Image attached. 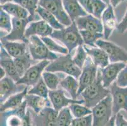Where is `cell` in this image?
<instances>
[{
    "label": "cell",
    "instance_id": "1",
    "mask_svg": "<svg viewBox=\"0 0 127 126\" xmlns=\"http://www.w3.org/2000/svg\"><path fill=\"white\" fill-rule=\"evenodd\" d=\"M50 37L62 42L71 53L74 49L84 44L79 29L75 22L68 26H65L61 30H54Z\"/></svg>",
    "mask_w": 127,
    "mask_h": 126
},
{
    "label": "cell",
    "instance_id": "2",
    "mask_svg": "<svg viewBox=\"0 0 127 126\" xmlns=\"http://www.w3.org/2000/svg\"><path fill=\"white\" fill-rule=\"evenodd\" d=\"M109 94L110 90L104 87L102 85L101 73L98 69L97 76L95 81L85 88L80 96H81L84 100V105L92 108Z\"/></svg>",
    "mask_w": 127,
    "mask_h": 126
},
{
    "label": "cell",
    "instance_id": "3",
    "mask_svg": "<svg viewBox=\"0 0 127 126\" xmlns=\"http://www.w3.org/2000/svg\"><path fill=\"white\" fill-rule=\"evenodd\" d=\"M46 71L56 73L62 72L78 79L82 73V69L77 66L73 61L70 54L58 57L46 67Z\"/></svg>",
    "mask_w": 127,
    "mask_h": 126
},
{
    "label": "cell",
    "instance_id": "4",
    "mask_svg": "<svg viewBox=\"0 0 127 126\" xmlns=\"http://www.w3.org/2000/svg\"><path fill=\"white\" fill-rule=\"evenodd\" d=\"M92 126H106L113 117V101L111 93L92 108Z\"/></svg>",
    "mask_w": 127,
    "mask_h": 126
},
{
    "label": "cell",
    "instance_id": "5",
    "mask_svg": "<svg viewBox=\"0 0 127 126\" xmlns=\"http://www.w3.org/2000/svg\"><path fill=\"white\" fill-rule=\"evenodd\" d=\"M28 47L31 57L36 61H53L58 57L55 53L49 50L41 38L37 35H32L29 38Z\"/></svg>",
    "mask_w": 127,
    "mask_h": 126
},
{
    "label": "cell",
    "instance_id": "6",
    "mask_svg": "<svg viewBox=\"0 0 127 126\" xmlns=\"http://www.w3.org/2000/svg\"><path fill=\"white\" fill-rule=\"evenodd\" d=\"M37 15H30L27 18H21L12 17V28L10 33L5 35L3 37H1L5 40L10 41H20L24 42L25 43H29V39L25 37V31L27 27L29 25V23L35 22Z\"/></svg>",
    "mask_w": 127,
    "mask_h": 126
},
{
    "label": "cell",
    "instance_id": "7",
    "mask_svg": "<svg viewBox=\"0 0 127 126\" xmlns=\"http://www.w3.org/2000/svg\"><path fill=\"white\" fill-rule=\"evenodd\" d=\"M39 5L51 13L64 26L73 23L64 10L62 0H39Z\"/></svg>",
    "mask_w": 127,
    "mask_h": 126
},
{
    "label": "cell",
    "instance_id": "8",
    "mask_svg": "<svg viewBox=\"0 0 127 126\" xmlns=\"http://www.w3.org/2000/svg\"><path fill=\"white\" fill-rule=\"evenodd\" d=\"M95 46L102 49L107 54L110 63L127 62V51L116 44L106 40L99 39L96 42Z\"/></svg>",
    "mask_w": 127,
    "mask_h": 126
},
{
    "label": "cell",
    "instance_id": "9",
    "mask_svg": "<svg viewBox=\"0 0 127 126\" xmlns=\"http://www.w3.org/2000/svg\"><path fill=\"white\" fill-rule=\"evenodd\" d=\"M50 61L44 60L34 64L26 71L24 76L17 82L18 85L33 86L42 78L43 71L50 63Z\"/></svg>",
    "mask_w": 127,
    "mask_h": 126
},
{
    "label": "cell",
    "instance_id": "10",
    "mask_svg": "<svg viewBox=\"0 0 127 126\" xmlns=\"http://www.w3.org/2000/svg\"><path fill=\"white\" fill-rule=\"evenodd\" d=\"M27 105L25 100L15 109L1 112V126H21L27 113Z\"/></svg>",
    "mask_w": 127,
    "mask_h": 126
},
{
    "label": "cell",
    "instance_id": "11",
    "mask_svg": "<svg viewBox=\"0 0 127 126\" xmlns=\"http://www.w3.org/2000/svg\"><path fill=\"white\" fill-rule=\"evenodd\" d=\"M99 68L94 64L91 57L88 55L84 67L82 69V73L78 78L79 83V90H78V97L85 88L91 85L95 81L97 76Z\"/></svg>",
    "mask_w": 127,
    "mask_h": 126
},
{
    "label": "cell",
    "instance_id": "12",
    "mask_svg": "<svg viewBox=\"0 0 127 126\" xmlns=\"http://www.w3.org/2000/svg\"><path fill=\"white\" fill-rule=\"evenodd\" d=\"M109 90L113 101V116L122 110L127 112V86L120 87L115 81L110 86Z\"/></svg>",
    "mask_w": 127,
    "mask_h": 126
},
{
    "label": "cell",
    "instance_id": "13",
    "mask_svg": "<svg viewBox=\"0 0 127 126\" xmlns=\"http://www.w3.org/2000/svg\"><path fill=\"white\" fill-rule=\"evenodd\" d=\"M49 99L52 104L53 108L59 112L62 108L68 107L71 104L84 103L83 99L74 100L69 99L65 96V92L63 89H56L49 91Z\"/></svg>",
    "mask_w": 127,
    "mask_h": 126
},
{
    "label": "cell",
    "instance_id": "14",
    "mask_svg": "<svg viewBox=\"0 0 127 126\" xmlns=\"http://www.w3.org/2000/svg\"><path fill=\"white\" fill-rule=\"evenodd\" d=\"M126 66V62H120L109 63L104 68H99L101 73V81L104 87H110L118 78L119 74Z\"/></svg>",
    "mask_w": 127,
    "mask_h": 126
},
{
    "label": "cell",
    "instance_id": "15",
    "mask_svg": "<svg viewBox=\"0 0 127 126\" xmlns=\"http://www.w3.org/2000/svg\"><path fill=\"white\" fill-rule=\"evenodd\" d=\"M26 85H18L12 78L6 76L0 81V102L6 101L10 96L22 92Z\"/></svg>",
    "mask_w": 127,
    "mask_h": 126
},
{
    "label": "cell",
    "instance_id": "16",
    "mask_svg": "<svg viewBox=\"0 0 127 126\" xmlns=\"http://www.w3.org/2000/svg\"><path fill=\"white\" fill-rule=\"evenodd\" d=\"M79 30H89L92 32L103 33V25L101 19L95 18L92 15L77 18L75 21Z\"/></svg>",
    "mask_w": 127,
    "mask_h": 126
},
{
    "label": "cell",
    "instance_id": "17",
    "mask_svg": "<svg viewBox=\"0 0 127 126\" xmlns=\"http://www.w3.org/2000/svg\"><path fill=\"white\" fill-rule=\"evenodd\" d=\"M113 8L110 4L104 11L101 17V22L103 25L104 38L108 40L113 31L117 28L118 23L115 17Z\"/></svg>",
    "mask_w": 127,
    "mask_h": 126
},
{
    "label": "cell",
    "instance_id": "18",
    "mask_svg": "<svg viewBox=\"0 0 127 126\" xmlns=\"http://www.w3.org/2000/svg\"><path fill=\"white\" fill-rule=\"evenodd\" d=\"M58 112L51 107H46L39 114L34 115V126H56Z\"/></svg>",
    "mask_w": 127,
    "mask_h": 126
},
{
    "label": "cell",
    "instance_id": "19",
    "mask_svg": "<svg viewBox=\"0 0 127 126\" xmlns=\"http://www.w3.org/2000/svg\"><path fill=\"white\" fill-rule=\"evenodd\" d=\"M53 32V28L44 21L38 20L30 23L25 31V37L27 39L32 35H37L41 37L50 36Z\"/></svg>",
    "mask_w": 127,
    "mask_h": 126
},
{
    "label": "cell",
    "instance_id": "20",
    "mask_svg": "<svg viewBox=\"0 0 127 126\" xmlns=\"http://www.w3.org/2000/svg\"><path fill=\"white\" fill-rule=\"evenodd\" d=\"M1 46L13 59L22 57L29 52L28 44L24 42L10 41L1 38Z\"/></svg>",
    "mask_w": 127,
    "mask_h": 126
},
{
    "label": "cell",
    "instance_id": "21",
    "mask_svg": "<svg viewBox=\"0 0 127 126\" xmlns=\"http://www.w3.org/2000/svg\"><path fill=\"white\" fill-rule=\"evenodd\" d=\"M1 60H0V65L5 70L6 73V76L12 78L15 82H17L20 77L17 72V68L15 64L13 58L9 55L5 49L1 46Z\"/></svg>",
    "mask_w": 127,
    "mask_h": 126
},
{
    "label": "cell",
    "instance_id": "22",
    "mask_svg": "<svg viewBox=\"0 0 127 126\" xmlns=\"http://www.w3.org/2000/svg\"><path fill=\"white\" fill-rule=\"evenodd\" d=\"M80 5L85 11L95 18L101 19L104 11L108 7V4L102 0H78Z\"/></svg>",
    "mask_w": 127,
    "mask_h": 126
},
{
    "label": "cell",
    "instance_id": "23",
    "mask_svg": "<svg viewBox=\"0 0 127 126\" xmlns=\"http://www.w3.org/2000/svg\"><path fill=\"white\" fill-rule=\"evenodd\" d=\"M85 50L87 55L92 59L94 64L99 68H104L109 64V59L108 55L102 50L98 47H89L84 44Z\"/></svg>",
    "mask_w": 127,
    "mask_h": 126
},
{
    "label": "cell",
    "instance_id": "24",
    "mask_svg": "<svg viewBox=\"0 0 127 126\" xmlns=\"http://www.w3.org/2000/svg\"><path fill=\"white\" fill-rule=\"evenodd\" d=\"M27 107L35 114H39L46 107H51L52 104L49 99L35 95H27L25 99Z\"/></svg>",
    "mask_w": 127,
    "mask_h": 126
},
{
    "label": "cell",
    "instance_id": "25",
    "mask_svg": "<svg viewBox=\"0 0 127 126\" xmlns=\"http://www.w3.org/2000/svg\"><path fill=\"white\" fill-rule=\"evenodd\" d=\"M66 12L72 22H75L77 18L84 17L88 13L84 10L78 0H62Z\"/></svg>",
    "mask_w": 127,
    "mask_h": 126
},
{
    "label": "cell",
    "instance_id": "26",
    "mask_svg": "<svg viewBox=\"0 0 127 126\" xmlns=\"http://www.w3.org/2000/svg\"><path fill=\"white\" fill-rule=\"evenodd\" d=\"M29 86H27L22 92L10 96L4 102L1 104V112L8 110L15 109L22 105L28 93Z\"/></svg>",
    "mask_w": 127,
    "mask_h": 126
},
{
    "label": "cell",
    "instance_id": "27",
    "mask_svg": "<svg viewBox=\"0 0 127 126\" xmlns=\"http://www.w3.org/2000/svg\"><path fill=\"white\" fill-rule=\"evenodd\" d=\"M60 86L70 95L71 99L77 100V99L78 97L79 83L77 78L70 75H67L60 81Z\"/></svg>",
    "mask_w": 127,
    "mask_h": 126
},
{
    "label": "cell",
    "instance_id": "28",
    "mask_svg": "<svg viewBox=\"0 0 127 126\" xmlns=\"http://www.w3.org/2000/svg\"><path fill=\"white\" fill-rule=\"evenodd\" d=\"M0 8L15 18L25 19L30 16V13L22 6L15 3H8L0 6Z\"/></svg>",
    "mask_w": 127,
    "mask_h": 126
},
{
    "label": "cell",
    "instance_id": "29",
    "mask_svg": "<svg viewBox=\"0 0 127 126\" xmlns=\"http://www.w3.org/2000/svg\"><path fill=\"white\" fill-rule=\"evenodd\" d=\"M17 72L20 78H22L26 73V71L32 66L35 64L36 61L34 60L31 57L30 52L27 53L25 55L20 57L13 59Z\"/></svg>",
    "mask_w": 127,
    "mask_h": 126
},
{
    "label": "cell",
    "instance_id": "30",
    "mask_svg": "<svg viewBox=\"0 0 127 126\" xmlns=\"http://www.w3.org/2000/svg\"><path fill=\"white\" fill-rule=\"evenodd\" d=\"M36 13L44 21L49 24L53 29L61 30L65 27L58 20L57 18L53 15L51 13L46 10V9L43 8L41 6L39 5L36 10Z\"/></svg>",
    "mask_w": 127,
    "mask_h": 126
},
{
    "label": "cell",
    "instance_id": "31",
    "mask_svg": "<svg viewBox=\"0 0 127 126\" xmlns=\"http://www.w3.org/2000/svg\"><path fill=\"white\" fill-rule=\"evenodd\" d=\"M80 33L82 37L84 45L90 47H97L95 43L99 39H102L104 37L102 33L92 32L89 30H80Z\"/></svg>",
    "mask_w": 127,
    "mask_h": 126
},
{
    "label": "cell",
    "instance_id": "32",
    "mask_svg": "<svg viewBox=\"0 0 127 126\" xmlns=\"http://www.w3.org/2000/svg\"><path fill=\"white\" fill-rule=\"evenodd\" d=\"M49 88L46 85L42 76V78L39 79V81L34 86H32V88L29 90L27 94L35 95L45 99H49Z\"/></svg>",
    "mask_w": 127,
    "mask_h": 126
},
{
    "label": "cell",
    "instance_id": "33",
    "mask_svg": "<svg viewBox=\"0 0 127 126\" xmlns=\"http://www.w3.org/2000/svg\"><path fill=\"white\" fill-rule=\"evenodd\" d=\"M73 119V115L69 107H64L58 112L56 126H70Z\"/></svg>",
    "mask_w": 127,
    "mask_h": 126
},
{
    "label": "cell",
    "instance_id": "34",
    "mask_svg": "<svg viewBox=\"0 0 127 126\" xmlns=\"http://www.w3.org/2000/svg\"><path fill=\"white\" fill-rule=\"evenodd\" d=\"M41 38L50 51L54 53L63 54V55H66L68 54H70L68 49L66 47H63V46L56 43V42L54 41L51 39L50 36L43 37Z\"/></svg>",
    "mask_w": 127,
    "mask_h": 126
},
{
    "label": "cell",
    "instance_id": "35",
    "mask_svg": "<svg viewBox=\"0 0 127 126\" xmlns=\"http://www.w3.org/2000/svg\"><path fill=\"white\" fill-rule=\"evenodd\" d=\"M42 78L49 90H56L60 85V78L54 73L46 71L42 73Z\"/></svg>",
    "mask_w": 127,
    "mask_h": 126
},
{
    "label": "cell",
    "instance_id": "36",
    "mask_svg": "<svg viewBox=\"0 0 127 126\" xmlns=\"http://www.w3.org/2000/svg\"><path fill=\"white\" fill-rule=\"evenodd\" d=\"M73 116L75 118H81L92 114V110L86 106L81 105L80 104H71L68 106Z\"/></svg>",
    "mask_w": 127,
    "mask_h": 126
},
{
    "label": "cell",
    "instance_id": "37",
    "mask_svg": "<svg viewBox=\"0 0 127 126\" xmlns=\"http://www.w3.org/2000/svg\"><path fill=\"white\" fill-rule=\"evenodd\" d=\"M0 27L1 31H4L8 34L12 28V18L3 9H0Z\"/></svg>",
    "mask_w": 127,
    "mask_h": 126
},
{
    "label": "cell",
    "instance_id": "38",
    "mask_svg": "<svg viewBox=\"0 0 127 126\" xmlns=\"http://www.w3.org/2000/svg\"><path fill=\"white\" fill-rule=\"evenodd\" d=\"M13 2L20 4L27 10L30 15L34 16L39 6V0H14Z\"/></svg>",
    "mask_w": 127,
    "mask_h": 126
},
{
    "label": "cell",
    "instance_id": "39",
    "mask_svg": "<svg viewBox=\"0 0 127 126\" xmlns=\"http://www.w3.org/2000/svg\"><path fill=\"white\" fill-rule=\"evenodd\" d=\"M87 57H88L87 53L84 49V45H82L77 47L75 54L74 57H73V61L77 66L79 67L80 69H82Z\"/></svg>",
    "mask_w": 127,
    "mask_h": 126
},
{
    "label": "cell",
    "instance_id": "40",
    "mask_svg": "<svg viewBox=\"0 0 127 126\" xmlns=\"http://www.w3.org/2000/svg\"><path fill=\"white\" fill-rule=\"evenodd\" d=\"M92 126V115H89L81 118L73 119L70 126Z\"/></svg>",
    "mask_w": 127,
    "mask_h": 126
},
{
    "label": "cell",
    "instance_id": "41",
    "mask_svg": "<svg viewBox=\"0 0 127 126\" xmlns=\"http://www.w3.org/2000/svg\"><path fill=\"white\" fill-rule=\"evenodd\" d=\"M116 82L117 85L120 87H127V63L126 64L125 68L119 74Z\"/></svg>",
    "mask_w": 127,
    "mask_h": 126
},
{
    "label": "cell",
    "instance_id": "42",
    "mask_svg": "<svg viewBox=\"0 0 127 126\" xmlns=\"http://www.w3.org/2000/svg\"><path fill=\"white\" fill-rule=\"evenodd\" d=\"M33 124H34V115L31 114L30 108H28L27 110L26 115L23 119L21 126H33Z\"/></svg>",
    "mask_w": 127,
    "mask_h": 126
},
{
    "label": "cell",
    "instance_id": "43",
    "mask_svg": "<svg viewBox=\"0 0 127 126\" xmlns=\"http://www.w3.org/2000/svg\"><path fill=\"white\" fill-rule=\"evenodd\" d=\"M117 30L120 33H124L127 30V10L122 20L118 24Z\"/></svg>",
    "mask_w": 127,
    "mask_h": 126
},
{
    "label": "cell",
    "instance_id": "44",
    "mask_svg": "<svg viewBox=\"0 0 127 126\" xmlns=\"http://www.w3.org/2000/svg\"><path fill=\"white\" fill-rule=\"evenodd\" d=\"M115 126H127V121L122 113L118 112L115 118Z\"/></svg>",
    "mask_w": 127,
    "mask_h": 126
},
{
    "label": "cell",
    "instance_id": "45",
    "mask_svg": "<svg viewBox=\"0 0 127 126\" xmlns=\"http://www.w3.org/2000/svg\"><path fill=\"white\" fill-rule=\"evenodd\" d=\"M120 1H122V0H109V4L113 7V8H116Z\"/></svg>",
    "mask_w": 127,
    "mask_h": 126
},
{
    "label": "cell",
    "instance_id": "46",
    "mask_svg": "<svg viewBox=\"0 0 127 126\" xmlns=\"http://www.w3.org/2000/svg\"><path fill=\"white\" fill-rule=\"evenodd\" d=\"M115 118H116V115L112 117L109 122L106 126H115Z\"/></svg>",
    "mask_w": 127,
    "mask_h": 126
},
{
    "label": "cell",
    "instance_id": "47",
    "mask_svg": "<svg viewBox=\"0 0 127 126\" xmlns=\"http://www.w3.org/2000/svg\"><path fill=\"white\" fill-rule=\"evenodd\" d=\"M6 73L5 70L1 67L0 68V78H1V79L6 77Z\"/></svg>",
    "mask_w": 127,
    "mask_h": 126
},
{
    "label": "cell",
    "instance_id": "48",
    "mask_svg": "<svg viewBox=\"0 0 127 126\" xmlns=\"http://www.w3.org/2000/svg\"><path fill=\"white\" fill-rule=\"evenodd\" d=\"M14 1V0H0V3H1V5L6 4L8 3H11V2Z\"/></svg>",
    "mask_w": 127,
    "mask_h": 126
},
{
    "label": "cell",
    "instance_id": "49",
    "mask_svg": "<svg viewBox=\"0 0 127 126\" xmlns=\"http://www.w3.org/2000/svg\"><path fill=\"white\" fill-rule=\"evenodd\" d=\"M102 1H103L105 3H106L108 5L109 4V0H102Z\"/></svg>",
    "mask_w": 127,
    "mask_h": 126
},
{
    "label": "cell",
    "instance_id": "50",
    "mask_svg": "<svg viewBox=\"0 0 127 126\" xmlns=\"http://www.w3.org/2000/svg\"><path fill=\"white\" fill-rule=\"evenodd\" d=\"M125 1V0H122V1Z\"/></svg>",
    "mask_w": 127,
    "mask_h": 126
}]
</instances>
